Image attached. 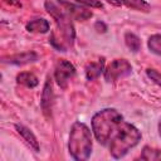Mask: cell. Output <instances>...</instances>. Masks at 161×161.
Segmentation results:
<instances>
[{"instance_id":"d6986e66","label":"cell","mask_w":161,"mask_h":161,"mask_svg":"<svg viewBox=\"0 0 161 161\" xmlns=\"http://www.w3.org/2000/svg\"><path fill=\"white\" fill-rule=\"evenodd\" d=\"M78 4L88 8H103V4L99 0H75Z\"/></svg>"},{"instance_id":"44dd1931","label":"cell","mask_w":161,"mask_h":161,"mask_svg":"<svg viewBox=\"0 0 161 161\" xmlns=\"http://www.w3.org/2000/svg\"><path fill=\"white\" fill-rule=\"evenodd\" d=\"M5 4L10 5V6H16V8H21V4L19 3V0H3Z\"/></svg>"},{"instance_id":"30bf717a","label":"cell","mask_w":161,"mask_h":161,"mask_svg":"<svg viewBox=\"0 0 161 161\" xmlns=\"http://www.w3.org/2000/svg\"><path fill=\"white\" fill-rule=\"evenodd\" d=\"M15 128H16L18 133L23 137V140L26 142V145H28L34 152H39L40 146H39V142H38L35 135H34L28 127H25V126H23V125H15Z\"/></svg>"},{"instance_id":"8992f818","label":"cell","mask_w":161,"mask_h":161,"mask_svg":"<svg viewBox=\"0 0 161 161\" xmlns=\"http://www.w3.org/2000/svg\"><path fill=\"white\" fill-rule=\"evenodd\" d=\"M74 75H75V67L70 62L65 59H60L57 62L54 68V78L60 88H67L69 80Z\"/></svg>"},{"instance_id":"5b68a950","label":"cell","mask_w":161,"mask_h":161,"mask_svg":"<svg viewBox=\"0 0 161 161\" xmlns=\"http://www.w3.org/2000/svg\"><path fill=\"white\" fill-rule=\"evenodd\" d=\"M103 73L107 82H117L132 73V65L127 59H114L108 64Z\"/></svg>"},{"instance_id":"7402d4cb","label":"cell","mask_w":161,"mask_h":161,"mask_svg":"<svg viewBox=\"0 0 161 161\" xmlns=\"http://www.w3.org/2000/svg\"><path fill=\"white\" fill-rule=\"evenodd\" d=\"M107 3H109V4H112V5H114V6H119L122 3L119 1V0H106Z\"/></svg>"},{"instance_id":"3957f363","label":"cell","mask_w":161,"mask_h":161,"mask_svg":"<svg viewBox=\"0 0 161 161\" xmlns=\"http://www.w3.org/2000/svg\"><path fill=\"white\" fill-rule=\"evenodd\" d=\"M92 135L89 128L82 122H74L68 141V151L72 158L77 161L87 160L92 153Z\"/></svg>"},{"instance_id":"4fadbf2b","label":"cell","mask_w":161,"mask_h":161,"mask_svg":"<svg viewBox=\"0 0 161 161\" xmlns=\"http://www.w3.org/2000/svg\"><path fill=\"white\" fill-rule=\"evenodd\" d=\"M16 82L19 84H23L28 88H34L38 86L39 83V79L35 74L30 73V72H21L16 75Z\"/></svg>"},{"instance_id":"ba28073f","label":"cell","mask_w":161,"mask_h":161,"mask_svg":"<svg viewBox=\"0 0 161 161\" xmlns=\"http://www.w3.org/2000/svg\"><path fill=\"white\" fill-rule=\"evenodd\" d=\"M53 103H54V92H53V86L50 79L48 78L45 80L43 92H42V98H40V107L43 113L47 117L52 116V109H53Z\"/></svg>"},{"instance_id":"2e32d148","label":"cell","mask_w":161,"mask_h":161,"mask_svg":"<svg viewBox=\"0 0 161 161\" xmlns=\"http://www.w3.org/2000/svg\"><path fill=\"white\" fill-rule=\"evenodd\" d=\"M147 47L151 53L161 55V34H153L147 40Z\"/></svg>"},{"instance_id":"6da1fadb","label":"cell","mask_w":161,"mask_h":161,"mask_svg":"<svg viewBox=\"0 0 161 161\" xmlns=\"http://www.w3.org/2000/svg\"><path fill=\"white\" fill-rule=\"evenodd\" d=\"M123 121L122 114L114 108H104L92 117V131L101 145H108L118 125Z\"/></svg>"},{"instance_id":"9a60e30c","label":"cell","mask_w":161,"mask_h":161,"mask_svg":"<svg viewBox=\"0 0 161 161\" xmlns=\"http://www.w3.org/2000/svg\"><path fill=\"white\" fill-rule=\"evenodd\" d=\"M125 43H126L127 48L130 50H132L133 53H137L140 50V48H141V40H140V38L136 34L131 33V31H127L125 34Z\"/></svg>"},{"instance_id":"7a4b0ae2","label":"cell","mask_w":161,"mask_h":161,"mask_svg":"<svg viewBox=\"0 0 161 161\" xmlns=\"http://www.w3.org/2000/svg\"><path fill=\"white\" fill-rule=\"evenodd\" d=\"M142 135L133 125L121 122L109 141V153L113 158H121L141 141Z\"/></svg>"},{"instance_id":"e0dca14e","label":"cell","mask_w":161,"mask_h":161,"mask_svg":"<svg viewBox=\"0 0 161 161\" xmlns=\"http://www.w3.org/2000/svg\"><path fill=\"white\" fill-rule=\"evenodd\" d=\"M140 158H141V160H147V161H152V160L161 158V151L157 150V148L150 147V146H145L143 150H142V152H141Z\"/></svg>"},{"instance_id":"7c38bea8","label":"cell","mask_w":161,"mask_h":161,"mask_svg":"<svg viewBox=\"0 0 161 161\" xmlns=\"http://www.w3.org/2000/svg\"><path fill=\"white\" fill-rule=\"evenodd\" d=\"M50 25H49V21L43 19V18H39V19H34V20H30L26 25H25V29L29 31V33H39V34H44L49 30Z\"/></svg>"},{"instance_id":"9c48e42d","label":"cell","mask_w":161,"mask_h":161,"mask_svg":"<svg viewBox=\"0 0 161 161\" xmlns=\"http://www.w3.org/2000/svg\"><path fill=\"white\" fill-rule=\"evenodd\" d=\"M35 60H38V54L34 52H23V53H16V54L1 58L3 63L14 64V65H24L28 63H33Z\"/></svg>"},{"instance_id":"8fae6325","label":"cell","mask_w":161,"mask_h":161,"mask_svg":"<svg viewBox=\"0 0 161 161\" xmlns=\"http://www.w3.org/2000/svg\"><path fill=\"white\" fill-rule=\"evenodd\" d=\"M104 72V59H99L98 62H91L86 65V78L88 80H94Z\"/></svg>"},{"instance_id":"ffe728a7","label":"cell","mask_w":161,"mask_h":161,"mask_svg":"<svg viewBox=\"0 0 161 161\" xmlns=\"http://www.w3.org/2000/svg\"><path fill=\"white\" fill-rule=\"evenodd\" d=\"M94 29H96L98 33H106V31H107V25H106L103 21H96Z\"/></svg>"},{"instance_id":"52a82bcc","label":"cell","mask_w":161,"mask_h":161,"mask_svg":"<svg viewBox=\"0 0 161 161\" xmlns=\"http://www.w3.org/2000/svg\"><path fill=\"white\" fill-rule=\"evenodd\" d=\"M58 5L64 10V13L73 20L86 21L92 18V11L87 10L84 6H79L77 4H72L67 0H58Z\"/></svg>"},{"instance_id":"277c9868","label":"cell","mask_w":161,"mask_h":161,"mask_svg":"<svg viewBox=\"0 0 161 161\" xmlns=\"http://www.w3.org/2000/svg\"><path fill=\"white\" fill-rule=\"evenodd\" d=\"M44 6H45V10L48 11V14L54 19L55 25H57L58 30L60 31L62 38L64 39V42L68 45H72L73 42H74V38H75V31H74V26H73L72 19L54 1L47 0Z\"/></svg>"},{"instance_id":"ac0fdd59","label":"cell","mask_w":161,"mask_h":161,"mask_svg":"<svg viewBox=\"0 0 161 161\" xmlns=\"http://www.w3.org/2000/svg\"><path fill=\"white\" fill-rule=\"evenodd\" d=\"M146 74H147V77H148L155 84H157V86L161 88V74H160L156 69L147 68V69H146Z\"/></svg>"},{"instance_id":"5bb4252c","label":"cell","mask_w":161,"mask_h":161,"mask_svg":"<svg viewBox=\"0 0 161 161\" xmlns=\"http://www.w3.org/2000/svg\"><path fill=\"white\" fill-rule=\"evenodd\" d=\"M122 4H125L127 8H131L137 11H150L151 6L146 0H119Z\"/></svg>"},{"instance_id":"603a6c76","label":"cell","mask_w":161,"mask_h":161,"mask_svg":"<svg viewBox=\"0 0 161 161\" xmlns=\"http://www.w3.org/2000/svg\"><path fill=\"white\" fill-rule=\"evenodd\" d=\"M158 135H160V137H161V119H160V122H158Z\"/></svg>"}]
</instances>
